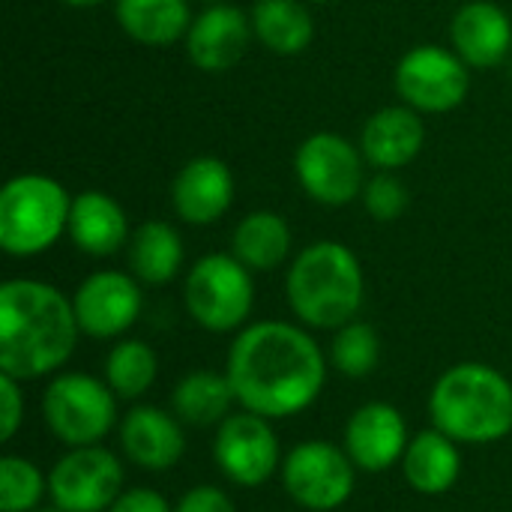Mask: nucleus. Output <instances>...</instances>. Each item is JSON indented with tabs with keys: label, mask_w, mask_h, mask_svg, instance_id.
I'll return each instance as SVG.
<instances>
[{
	"label": "nucleus",
	"mask_w": 512,
	"mask_h": 512,
	"mask_svg": "<svg viewBox=\"0 0 512 512\" xmlns=\"http://www.w3.org/2000/svg\"><path fill=\"white\" fill-rule=\"evenodd\" d=\"M42 417L48 432L69 450L93 447L117 426V396L93 375L60 372L42 393Z\"/></svg>",
	"instance_id": "obj_6"
},
{
	"label": "nucleus",
	"mask_w": 512,
	"mask_h": 512,
	"mask_svg": "<svg viewBox=\"0 0 512 512\" xmlns=\"http://www.w3.org/2000/svg\"><path fill=\"white\" fill-rule=\"evenodd\" d=\"M174 512H237V507H234V501L222 489H216V486H195V489H189L177 501Z\"/></svg>",
	"instance_id": "obj_32"
},
{
	"label": "nucleus",
	"mask_w": 512,
	"mask_h": 512,
	"mask_svg": "<svg viewBox=\"0 0 512 512\" xmlns=\"http://www.w3.org/2000/svg\"><path fill=\"white\" fill-rule=\"evenodd\" d=\"M213 459L219 471L243 489L264 486L285 462L270 420L252 411H237L216 426Z\"/></svg>",
	"instance_id": "obj_12"
},
{
	"label": "nucleus",
	"mask_w": 512,
	"mask_h": 512,
	"mask_svg": "<svg viewBox=\"0 0 512 512\" xmlns=\"http://www.w3.org/2000/svg\"><path fill=\"white\" fill-rule=\"evenodd\" d=\"M63 6H72V9H90V6H99L102 0H60Z\"/></svg>",
	"instance_id": "obj_34"
},
{
	"label": "nucleus",
	"mask_w": 512,
	"mask_h": 512,
	"mask_svg": "<svg viewBox=\"0 0 512 512\" xmlns=\"http://www.w3.org/2000/svg\"><path fill=\"white\" fill-rule=\"evenodd\" d=\"M72 243L93 258H108L129 246V219L117 198L99 189H84L72 198L69 213Z\"/></svg>",
	"instance_id": "obj_20"
},
{
	"label": "nucleus",
	"mask_w": 512,
	"mask_h": 512,
	"mask_svg": "<svg viewBox=\"0 0 512 512\" xmlns=\"http://www.w3.org/2000/svg\"><path fill=\"white\" fill-rule=\"evenodd\" d=\"M330 363L345 378H369L381 363V336L366 321H351L336 330L330 345Z\"/></svg>",
	"instance_id": "obj_28"
},
{
	"label": "nucleus",
	"mask_w": 512,
	"mask_h": 512,
	"mask_svg": "<svg viewBox=\"0 0 512 512\" xmlns=\"http://www.w3.org/2000/svg\"><path fill=\"white\" fill-rule=\"evenodd\" d=\"M33 512H63L57 504H51V507H39V510H33Z\"/></svg>",
	"instance_id": "obj_35"
},
{
	"label": "nucleus",
	"mask_w": 512,
	"mask_h": 512,
	"mask_svg": "<svg viewBox=\"0 0 512 512\" xmlns=\"http://www.w3.org/2000/svg\"><path fill=\"white\" fill-rule=\"evenodd\" d=\"M237 396L228 381V375H216L210 369L189 372L177 381L171 408L183 426L192 429H213L222 426L231 417Z\"/></svg>",
	"instance_id": "obj_22"
},
{
	"label": "nucleus",
	"mask_w": 512,
	"mask_h": 512,
	"mask_svg": "<svg viewBox=\"0 0 512 512\" xmlns=\"http://www.w3.org/2000/svg\"><path fill=\"white\" fill-rule=\"evenodd\" d=\"M48 492V480L24 456L0 459V512H33L39 510Z\"/></svg>",
	"instance_id": "obj_29"
},
{
	"label": "nucleus",
	"mask_w": 512,
	"mask_h": 512,
	"mask_svg": "<svg viewBox=\"0 0 512 512\" xmlns=\"http://www.w3.org/2000/svg\"><path fill=\"white\" fill-rule=\"evenodd\" d=\"M183 240L168 222L150 219L129 237V267L141 285H165L183 267Z\"/></svg>",
	"instance_id": "obj_26"
},
{
	"label": "nucleus",
	"mask_w": 512,
	"mask_h": 512,
	"mask_svg": "<svg viewBox=\"0 0 512 512\" xmlns=\"http://www.w3.org/2000/svg\"><path fill=\"white\" fill-rule=\"evenodd\" d=\"M312 3H333V0H312Z\"/></svg>",
	"instance_id": "obj_37"
},
{
	"label": "nucleus",
	"mask_w": 512,
	"mask_h": 512,
	"mask_svg": "<svg viewBox=\"0 0 512 512\" xmlns=\"http://www.w3.org/2000/svg\"><path fill=\"white\" fill-rule=\"evenodd\" d=\"M225 375L243 411L282 420L315 405L327 381V357L309 330L258 321L237 333Z\"/></svg>",
	"instance_id": "obj_1"
},
{
	"label": "nucleus",
	"mask_w": 512,
	"mask_h": 512,
	"mask_svg": "<svg viewBox=\"0 0 512 512\" xmlns=\"http://www.w3.org/2000/svg\"><path fill=\"white\" fill-rule=\"evenodd\" d=\"M408 444V423L399 408L387 402L357 408L345 426V453L363 474H384L393 465H402Z\"/></svg>",
	"instance_id": "obj_14"
},
{
	"label": "nucleus",
	"mask_w": 512,
	"mask_h": 512,
	"mask_svg": "<svg viewBox=\"0 0 512 512\" xmlns=\"http://www.w3.org/2000/svg\"><path fill=\"white\" fill-rule=\"evenodd\" d=\"M123 480V465L111 450L72 447L51 468L48 495L63 512H108L123 495Z\"/></svg>",
	"instance_id": "obj_11"
},
{
	"label": "nucleus",
	"mask_w": 512,
	"mask_h": 512,
	"mask_svg": "<svg viewBox=\"0 0 512 512\" xmlns=\"http://www.w3.org/2000/svg\"><path fill=\"white\" fill-rule=\"evenodd\" d=\"M204 3H225V0H204Z\"/></svg>",
	"instance_id": "obj_36"
},
{
	"label": "nucleus",
	"mask_w": 512,
	"mask_h": 512,
	"mask_svg": "<svg viewBox=\"0 0 512 512\" xmlns=\"http://www.w3.org/2000/svg\"><path fill=\"white\" fill-rule=\"evenodd\" d=\"M426 144V126L411 105H390L375 111L360 132V150L378 171H396L417 159Z\"/></svg>",
	"instance_id": "obj_19"
},
{
	"label": "nucleus",
	"mask_w": 512,
	"mask_h": 512,
	"mask_svg": "<svg viewBox=\"0 0 512 512\" xmlns=\"http://www.w3.org/2000/svg\"><path fill=\"white\" fill-rule=\"evenodd\" d=\"M183 300L198 327L207 333H234L246 324L255 303L252 270L231 252H213L192 264Z\"/></svg>",
	"instance_id": "obj_7"
},
{
	"label": "nucleus",
	"mask_w": 512,
	"mask_h": 512,
	"mask_svg": "<svg viewBox=\"0 0 512 512\" xmlns=\"http://www.w3.org/2000/svg\"><path fill=\"white\" fill-rule=\"evenodd\" d=\"M156 375H159L156 351L141 339H123L105 357V384L123 402L141 399L156 384Z\"/></svg>",
	"instance_id": "obj_27"
},
{
	"label": "nucleus",
	"mask_w": 512,
	"mask_h": 512,
	"mask_svg": "<svg viewBox=\"0 0 512 512\" xmlns=\"http://www.w3.org/2000/svg\"><path fill=\"white\" fill-rule=\"evenodd\" d=\"M471 90L468 63L444 45H417L396 66V93L405 105L426 114H447Z\"/></svg>",
	"instance_id": "obj_9"
},
{
	"label": "nucleus",
	"mask_w": 512,
	"mask_h": 512,
	"mask_svg": "<svg viewBox=\"0 0 512 512\" xmlns=\"http://www.w3.org/2000/svg\"><path fill=\"white\" fill-rule=\"evenodd\" d=\"M291 225L273 210H255L240 219L231 237V255L240 258L252 273L276 270L291 255Z\"/></svg>",
	"instance_id": "obj_25"
},
{
	"label": "nucleus",
	"mask_w": 512,
	"mask_h": 512,
	"mask_svg": "<svg viewBox=\"0 0 512 512\" xmlns=\"http://www.w3.org/2000/svg\"><path fill=\"white\" fill-rule=\"evenodd\" d=\"M435 429L456 444H495L512 432V384L486 363L450 366L432 387Z\"/></svg>",
	"instance_id": "obj_4"
},
{
	"label": "nucleus",
	"mask_w": 512,
	"mask_h": 512,
	"mask_svg": "<svg viewBox=\"0 0 512 512\" xmlns=\"http://www.w3.org/2000/svg\"><path fill=\"white\" fill-rule=\"evenodd\" d=\"M72 300L39 279L0 285V372L15 381H36L60 372L78 345Z\"/></svg>",
	"instance_id": "obj_2"
},
{
	"label": "nucleus",
	"mask_w": 512,
	"mask_h": 512,
	"mask_svg": "<svg viewBox=\"0 0 512 512\" xmlns=\"http://www.w3.org/2000/svg\"><path fill=\"white\" fill-rule=\"evenodd\" d=\"M174 213L189 225H213L234 204V174L216 156L189 159L171 186Z\"/></svg>",
	"instance_id": "obj_17"
},
{
	"label": "nucleus",
	"mask_w": 512,
	"mask_h": 512,
	"mask_svg": "<svg viewBox=\"0 0 512 512\" xmlns=\"http://www.w3.org/2000/svg\"><path fill=\"white\" fill-rule=\"evenodd\" d=\"M120 447L126 459L150 474L171 471L186 453V432L177 414L156 405H135L120 423Z\"/></svg>",
	"instance_id": "obj_16"
},
{
	"label": "nucleus",
	"mask_w": 512,
	"mask_h": 512,
	"mask_svg": "<svg viewBox=\"0 0 512 512\" xmlns=\"http://www.w3.org/2000/svg\"><path fill=\"white\" fill-rule=\"evenodd\" d=\"M72 306H75V318L84 336L117 339L138 321L144 309L141 282L120 270L90 273L78 285Z\"/></svg>",
	"instance_id": "obj_13"
},
{
	"label": "nucleus",
	"mask_w": 512,
	"mask_h": 512,
	"mask_svg": "<svg viewBox=\"0 0 512 512\" xmlns=\"http://www.w3.org/2000/svg\"><path fill=\"white\" fill-rule=\"evenodd\" d=\"M120 27L141 45L165 48L192 27L189 0H114Z\"/></svg>",
	"instance_id": "obj_23"
},
{
	"label": "nucleus",
	"mask_w": 512,
	"mask_h": 512,
	"mask_svg": "<svg viewBox=\"0 0 512 512\" xmlns=\"http://www.w3.org/2000/svg\"><path fill=\"white\" fill-rule=\"evenodd\" d=\"M285 294L291 312L315 330H339L351 324L363 306L366 279L360 258L336 240L306 246L288 267Z\"/></svg>",
	"instance_id": "obj_3"
},
{
	"label": "nucleus",
	"mask_w": 512,
	"mask_h": 512,
	"mask_svg": "<svg viewBox=\"0 0 512 512\" xmlns=\"http://www.w3.org/2000/svg\"><path fill=\"white\" fill-rule=\"evenodd\" d=\"M108 512H174V507L153 489H129Z\"/></svg>",
	"instance_id": "obj_33"
},
{
	"label": "nucleus",
	"mask_w": 512,
	"mask_h": 512,
	"mask_svg": "<svg viewBox=\"0 0 512 512\" xmlns=\"http://www.w3.org/2000/svg\"><path fill=\"white\" fill-rule=\"evenodd\" d=\"M24 423V396H21V381L12 375L0 372V438L12 441L15 432Z\"/></svg>",
	"instance_id": "obj_31"
},
{
	"label": "nucleus",
	"mask_w": 512,
	"mask_h": 512,
	"mask_svg": "<svg viewBox=\"0 0 512 512\" xmlns=\"http://www.w3.org/2000/svg\"><path fill=\"white\" fill-rule=\"evenodd\" d=\"M255 39L282 57L303 54L315 39V21L303 0H258L252 6Z\"/></svg>",
	"instance_id": "obj_24"
},
{
	"label": "nucleus",
	"mask_w": 512,
	"mask_h": 512,
	"mask_svg": "<svg viewBox=\"0 0 512 512\" xmlns=\"http://www.w3.org/2000/svg\"><path fill=\"white\" fill-rule=\"evenodd\" d=\"M363 204L375 222H396L408 210V186L393 171H378L363 186Z\"/></svg>",
	"instance_id": "obj_30"
},
{
	"label": "nucleus",
	"mask_w": 512,
	"mask_h": 512,
	"mask_svg": "<svg viewBox=\"0 0 512 512\" xmlns=\"http://www.w3.org/2000/svg\"><path fill=\"white\" fill-rule=\"evenodd\" d=\"M252 39V15L231 3H210L201 15L192 18L186 33V54L201 72H228L246 57Z\"/></svg>",
	"instance_id": "obj_15"
},
{
	"label": "nucleus",
	"mask_w": 512,
	"mask_h": 512,
	"mask_svg": "<svg viewBox=\"0 0 512 512\" xmlns=\"http://www.w3.org/2000/svg\"><path fill=\"white\" fill-rule=\"evenodd\" d=\"M363 150L336 132H315L309 135L294 156V171L303 192L327 207L351 204L363 195Z\"/></svg>",
	"instance_id": "obj_10"
},
{
	"label": "nucleus",
	"mask_w": 512,
	"mask_h": 512,
	"mask_svg": "<svg viewBox=\"0 0 512 512\" xmlns=\"http://www.w3.org/2000/svg\"><path fill=\"white\" fill-rule=\"evenodd\" d=\"M354 483L357 465L333 441H303L282 462V486L303 510H339L354 495Z\"/></svg>",
	"instance_id": "obj_8"
},
{
	"label": "nucleus",
	"mask_w": 512,
	"mask_h": 512,
	"mask_svg": "<svg viewBox=\"0 0 512 512\" xmlns=\"http://www.w3.org/2000/svg\"><path fill=\"white\" fill-rule=\"evenodd\" d=\"M402 474L408 486L420 495L435 498V495L450 492L462 474L459 444L441 429H426L414 435L402 459Z\"/></svg>",
	"instance_id": "obj_21"
},
{
	"label": "nucleus",
	"mask_w": 512,
	"mask_h": 512,
	"mask_svg": "<svg viewBox=\"0 0 512 512\" xmlns=\"http://www.w3.org/2000/svg\"><path fill=\"white\" fill-rule=\"evenodd\" d=\"M72 198L48 174H18L0 189V246L15 258L48 252L69 234Z\"/></svg>",
	"instance_id": "obj_5"
},
{
	"label": "nucleus",
	"mask_w": 512,
	"mask_h": 512,
	"mask_svg": "<svg viewBox=\"0 0 512 512\" xmlns=\"http://www.w3.org/2000/svg\"><path fill=\"white\" fill-rule=\"evenodd\" d=\"M450 42L468 66L492 69L504 63L512 48L510 15L492 0H471L453 15Z\"/></svg>",
	"instance_id": "obj_18"
}]
</instances>
